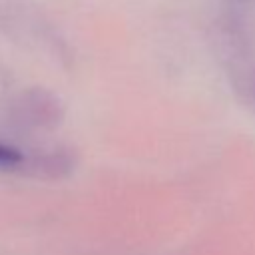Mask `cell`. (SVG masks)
<instances>
[{"label": "cell", "mask_w": 255, "mask_h": 255, "mask_svg": "<svg viewBox=\"0 0 255 255\" xmlns=\"http://www.w3.org/2000/svg\"><path fill=\"white\" fill-rule=\"evenodd\" d=\"M12 118L22 128L52 129L64 118V108L58 96L44 88H32L18 96L12 106Z\"/></svg>", "instance_id": "cell-1"}, {"label": "cell", "mask_w": 255, "mask_h": 255, "mask_svg": "<svg viewBox=\"0 0 255 255\" xmlns=\"http://www.w3.org/2000/svg\"><path fill=\"white\" fill-rule=\"evenodd\" d=\"M76 153L70 147H52V149H44L34 153L32 157H26L22 169L26 167V171L34 177H42V179H62L66 175H70L76 167Z\"/></svg>", "instance_id": "cell-2"}, {"label": "cell", "mask_w": 255, "mask_h": 255, "mask_svg": "<svg viewBox=\"0 0 255 255\" xmlns=\"http://www.w3.org/2000/svg\"><path fill=\"white\" fill-rule=\"evenodd\" d=\"M24 161L26 155L18 147L0 141V169H18L24 165Z\"/></svg>", "instance_id": "cell-3"}]
</instances>
